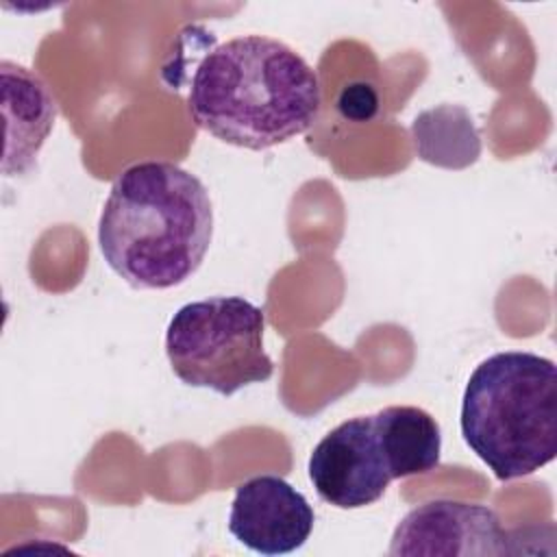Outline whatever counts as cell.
Returning <instances> with one entry per match:
<instances>
[{
    "label": "cell",
    "mask_w": 557,
    "mask_h": 557,
    "mask_svg": "<svg viewBox=\"0 0 557 557\" xmlns=\"http://www.w3.org/2000/svg\"><path fill=\"white\" fill-rule=\"evenodd\" d=\"M389 555L487 557L511 553L498 513L479 503L437 498L413 507L396 524Z\"/></svg>",
    "instance_id": "obj_6"
},
{
    "label": "cell",
    "mask_w": 557,
    "mask_h": 557,
    "mask_svg": "<svg viewBox=\"0 0 557 557\" xmlns=\"http://www.w3.org/2000/svg\"><path fill=\"white\" fill-rule=\"evenodd\" d=\"M459 426L470 450L498 481L550 463L557 455V366L529 350H503L470 374Z\"/></svg>",
    "instance_id": "obj_3"
},
{
    "label": "cell",
    "mask_w": 557,
    "mask_h": 557,
    "mask_svg": "<svg viewBox=\"0 0 557 557\" xmlns=\"http://www.w3.org/2000/svg\"><path fill=\"white\" fill-rule=\"evenodd\" d=\"M2 113L4 131V176H20L33 168L37 152L50 135L57 117V102L48 85L28 67L2 61Z\"/></svg>",
    "instance_id": "obj_8"
},
{
    "label": "cell",
    "mask_w": 557,
    "mask_h": 557,
    "mask_svg": "<svg viewBox=\"0 0 557 557\" xmlns=\"http://www.w3.org/2000/svg\"><path fill=\"white\" fill-rule=\"evenodd\" d=\"M411 139L418 157L446 170H463L481 154V135L461 104H437L418 113L411 122Z\"/></svg>",
    "instance_id": "obj_9"
},
{
    "label": "cell",
    "mask_w": 557,
    "mask_h": 557,
    "mask_svg": "<svg viewBox=\"0 0 557 557\" xmlns=\"http://www.w3.org/2000/svg\"><path fill=\"white\" fill-rule=\"evenodd\" d=\"M263 331L261 307L244 296H211L187 302L172 315L165 355L181 383L233 396L274 374Z\"/></svg>",
    "instance_id": "obj_4"
},
{
    "label": "cell",
    "mask_w": 557,
    "mask_h": 557,
    "mask_svg": "<svg viewBox=\"0 0 557 557\" xmlns=\"http://www.w3.org/2000/svg\"><path fill=\"white\" fill-rule=\"evenodd\" d=\"M315 513L302 492L276 474L244 481L233 496L228 531L261 555H285L300 548L313 531Z\"/></svg>",
    "instance_id": "obj_7"
},
{
    "label": "cell",
    "mask_w": 557,
    "mask_h": 557,
    "mask_svg": "<svg viewBox=\"0 0 557 557\" xmlns=\"http://www.w3.org/2000/svg\"><path fill=\"white\" fill-rule=\"evenodd\" d=\"M213 239L205 183L172 161L128 165L111 185L98 220L107 265L135 289L185 283Z\"/></svg>",
    "instance_id": "obj_2"
},
{
    "label": "cell",
    "mask_w": 557,
    "mask_h": 557,
    "mask_svg": "<svg viewBox=\"0 0 557 557\" xmlns=\"http://www.w3.org/2000/svg\"><path fill=\"white\" fill-rule=\"evenodd\" d=\"M337 111L350 122H368L379 111V96L368 83H350L337 96Z\"/></svg>",
    "instance_id": "obj_10"
},
{
    "label": "cell",
    "mask_w": 557,
    "mask_h": 557,
    "mask_svg": "<svg viewBox=\"0 0 557 557\" xmlns=\"http://www.w3.org/2000/svg\"><path fill=\"white\" fill-rule=\"evenodd\" d=\"M307 470L315 494L337 509L368 507L398 479L376 413L355 416L331 429L315 444Z\"/></svg>",
    "instance_id": "obj_5"
},
{
    "label": "cell",
    "mask_w": 557,
    "mask_h": 557,
    "mask_svg": "<svg viewBox=\"0 0 557 557\" xmlns=\"http://www.w3.org/2000/svg\"><path fill=\"white\" fill-rule=\"evenodd\" d=\"M315 70L287 44L239 35L211 48L187 91L191 120L215 139L265 150L302 135L320 115Z\"/></svg>",
    "instance_id": "obj_1"
}]
</instances>
